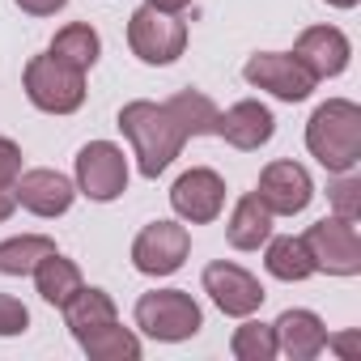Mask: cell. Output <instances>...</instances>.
Returning a JSON list of instances; mask_svg holds the SVG:
<instances>
[{
	"label": "cell",
	"mask_w": 361,
	"mask_h": 361,
	"mask_svg": "<svg viewBox=\"0 0 361 361\" xmlns=\"http://www.w3.org/2000/svg\"><path fill=\"white\" fill-rule=\"evenodd\" d=\"M145 5H153V9H161V13H183L192 0H145Z\"/></svg>",
	"instance_id": "f546056e"
},
{
	"label": "cell",
	"mask_w": 361,
	"mask_h": 361,
	"mask_svg": "<svg viewBox=\"0 0 361 361\" xmlns=\"http://www.w3.org/2000/svg\"><path fill=\"white\" fill-rule=\"evenodd\" d=\"M306 149L331 174H348L361 161V106L348 98H327L306 123Z\"/></svg>",
	"instance_id": "7a4b0ae2"
},
{
	"label": "cell",
	"mask_w": 361,
	"mask_h": 361,
	"mask_svg": "<svg viewBox=\"0 0 361 361\" xmlns=\"http://www.w3.org/2000/svg\"><path fill=\"white\" fill-rule=\"evenodd\" d=\"M170 204L174 213L192 221V226H209L221 217L226 209V178L209 166H192L188 174H178L174 178V188H170Z\"/></svg>",
	"instance_id": "30bf717a"
},
{
	"label": "cell",
	"mask_w": 361,
	"mask_h": 361,
	"mask_svg": "<svg viewBox=\"0 0 361 361\" xmlns=\"http://www.w3.org/2000/svg\"><path fill=\"white\" fill-rule=\"evenodd\" d=\"M226 238H230L234 251H259L272 238V213L264 209V200L255 192L238 196V204L230 213V226H226Z\"/></svg>",
	"instance_id": "e0dca14e"
},
{
	"label": "cell",
	"mask_w": 361,
	"mask_h": 361,
	"mask_svg": "<svg viewBox=\"0 0 361 361\" xmlns=\"http://www.w3.org/2000/svg\"><path fill=\"white\" fill-rule=\"evenodd\" d=\"M136 327L153 340L178 344L204 327V314L188 289H153V293H140L136 302Z\"/></svg>",
	"instance_id": "3957f363"
},
{
	"label": "cell",
	"mask_w": 361,
	"mask_h": 361,
	"mask_svg": "<svg viewBox=\"0 0 361 361\" xmlns=\"http://www.w3.org/2000/svg\"><path fill=\"white\" fill-rule=\"evenodd\" d=\"M204 293L213 298V306L221 310V314H234V319H247V314H255L259 306H264V285L247 272V268H238V264H230V259H217V264H209L204 268Z\"/></svg>",
	"instance_id": "8fae6325"
},
{
	"label": "cell",
	"mask_w": 361,
	"mask_h": 361,
	"mask_svg": "<svg viewBox=\"0 0 361 361\" xmlns=\"http://www.w3.org/2000/svg\"><path fill=\"white\" fill-rule=\"evenodd\" d=\"M327 200H331V209H336V217H344V221H357L361 217V178L348 170V174H340L336 183L327 188Z\"/></svg>",
	"instance_id": "484cf974"
},
{
	"label": "cell",
	"mask_w": 361,
	"mask_h": 361,
	"mask_svg": "<svg viewBox=\"0 0 361 361\" xmlns=\"http://www.w3.org/2000/svg\"><path fill=\"white\" fill-rule=\"evenodd\" d=\"M327 5H336V9H357L361 0H327Z\"/></svg>",
	"instance_id": "d6a6232c"
},
{
	"label": "cell",
	"mask_w": 361,
	"mask_h": 361,
	"mask_svg": "<svg viewBox=\"0 0 361 361\" xmlns=\"http://www.w3.org/2000/svg\"><path fill=\"white\" fill-rule=\"evenodd\" d=\"M230 353L238 357V361H272L276 357V331H272V323H243V327H234V340H230Z\"/></svg>",
	"instance_id": "d4e9b609"
},
{
	"label": "cell",
	"mask_w": 361,
	"mask_h": 361,
	"mask_svg": "<svg viewBox=\"0 0 361 361\" xmlns=\"http://www.w3.org/2000/svg\"><path fill=\"white\" fill-rule=\"evenodd\" d=\"M26 327H30V310L18 298L0 293V336H22Z\"/></svg>",
	"instance_id": "4316f807"
},
{
	"label": "cell",
	"mask_w": 361,
	"mask_h": 361,
	"mask_svg": "<svg viewBox=\"0 0 361 361\" xmlns=\"http://www.w3.org/2000/svg\"><path fill=\"white\" fill-rule=\"evenodd\" d=\"M119 132L128 136L145 178H157L178 157V149L192 140L183 119L170 111V102H149V98H136L119 111Z\"/></svg>",
	"instance_id": "6da1fadb"
},
{
	"label": "cell",
	"mask_w": 361,
	"mask_h": 361,
	"mask_svg": "<svg viewBox=\"0 0 361 361\" xmlns=\"http://www.w3.org/2000/svg\"><path fill=\"white\" fill-rule=\"evenodd\" d=\"M272 132H276V119H272V111H268L264 102H255V98H243V102H234L230 111H217V128H213V136H221L226 145H234V149H243V153L268 145Z\"/></svg>",
	"instance_id": "5bb4252c"
},
{
	"label": "cell",
	"mask_w": 361,
	"mask_h": 361,
	"mask_svg": "<svg viewBox=\"0 0 361 361\" xmlns=\"http://www.w3.org/2000/svg\"><path fill=\"white\" fill-rule=\"evenodd\" d=\"M73 196H77V188L68 183L60 170H47V166L22 170L18 183H13V200L26 213H35V217H60V213H68Z\"/></svg>",
	"instance_id": "4fadbf2b"
},
{
	"label": "cell",
	"mask_w": 361,
	"mask_h": 361,
	"mask_svg": "<svg viewBox=\"0 0 361 361\" xmlns=\"http://www.w3.org/2000/svg\"><path fill=\"white\" fill-rule=\"evenodd\" d=\"M243 77H247V85L268 90V94L281 98V102H302V98H310V90H314L310 68H306L293 51H259V56L247 60Z\"/></svg>",
	"instance_id": "9c48e42d"
},
{
	"label": "cell",
	"mask_w": 361,
	"mask_h": 361,
	"mask_svg": "<svg viewBox=\"0 0 361 361\" xmlns=\"http://www.w3.org/2000/svg\"><path fill=\"white\" fill-rule=\"evenodd\" d=\"M327 344H336V348H340V353H348V357L357 353V336H340V340H331V336H327Z\"/></svg>",
	"instance_id": "1f68e13d"
},
{
	"label": "cell",
	"mask_w": 361,
	"mask_h": 361,
	"mask_svg": "<svg viewBox=\"0 0 361 361\" xmlns=\"http://www.w3.org/2000/svg\"><path fill=\"white\" fill-rule=\"evenodd\" d=\"M192 251V234L188 226H178V221H149L136 243H132V268L145 272V276H170L183 268Z\"/></svg>",
	"instance_id": "ba28073f"
},
{
	"label": "cell",
	"mask_w": 361,
	"mask_h": 361,
	"mask_svg": "<svg viewBox=\"0 0 361 361\" xmlns=\"http://www.w3.org/2000/svg\"><path fill=\"white\" fill-rule=\"evenodd\" d=\"M51 56H56L60 64L77 68V73H90V68L98 64V56H102V39H98V30H94L90 22H68L64 30H56Z\"/></svg>",
	"instance_id": "ac0fdd59"
},
{
	"label": "cell",
	"mask_w": 361,
	"mask_h": 361,
	"mask_svg": "<svg viewBox=\"0 0 361 361\" xmlns=\"http://www.w3.org/2000/svg\"><path fill=\"white\" fill-rule=\"evenodd\" d=\"M18 174H22V149L9 136H0V188H13Z\"/></svg>",
	"instance_id": "83f0119b"
},
{
	"label": "cell",
	"mask_w": 361,
	"mask_h": 361,
	"mask_svg": "<svg viewBox=\"0 0 361 361\" xmlns=\"http://www.w3.org/2000/svg\"><path fill=\"white\" fill-rule=\"evenodd\" d=\"M293 56L310 68L314 81H323V77H340V73L348 68L353 47H348V39H344L340 26H310V30L298 35Z\"/></svg>",
	"instance_id": "9a60e30c"
},
{
	"label": "cell",
	"mask_w": 361,
	"mask_h": 361,
	"mask_svg": "<svg viewBox=\"0 0 361 361\" xmlns=\"http://www.w3.org/2000/svg\"><path fill=\"white\" fill-rule=\"evenodd\" d=\"M276 353H285L289 361H310L327 348V327L314 310H285L276 323Z\"/></svg>",
	"instance_id": "2e32d148"
},
{
	"label": "cell",
	"mask_w": 361,
	"mask_h": 361,
	"mask_svg": "<svg viewBox=\"0 0 361 361\" xmlns=\"http://www.w3.org/2000/svg\"><path fill=\"white\" fill-rule=\"evenodd\" d=\"M268 272L276 276V281H306L310 272H314V259H310V251H306V243L302 238H293V234H281V238H268Z\"/></svg>",
	"instance_id": "7402d4cb"
},
{
	"label": "cell",
	"mask_w": 361,
	"mask_h": 361,
	"mask_svg": "<svg viewBox=\"0 0 361 361\" xmlns=\"http://www.w3.org/2000/svg\"><path fill=\"white\" fill-rule=\"evenodd\" d=\"M30 276H35L39 298H43L47 306H64V302L81 289V268H77L73 259H64L60 251L43 255V259H39V268H35Z\"/></svg>",
	"instance_id": "ffe728a7"
},
{
	"label": "cell",
	"mask_w": 361,
	"mask_h": 361,
	"mask_svg": "<svg viewBox=\"0 0 361 361\" xmlns=\"http://www.w3.org/2000/svg\"><path fill=\"white\" fill-rule=\"evenodd\" d=\"M64 323H68V331L81 340L85 331H94V327H106V323H115L119 314H115V302H111V293H102V289H77L64 306Z\"/></svg>",
	"instance_id": "d6986e66"
},
{
	"label": "cell",
	"mask_w": 361,
	"mask_h": 361,
	"mask_svg": "<svg viewBox=\"0 0 361 361\" xmlns=\"http://www.w3.org/2000/svg\"><path fill=\"white\" fill-rule=\"evenodd\" d=\"M302 243L314 259V272H327V276H357L361 272V234L353 221L323 217L302 234Z\"/></svg>",
	"instance_id": "8992f818"
},
{
	"label": "cell",
	"mask_w": 361,
	"mask_h": 361,
	"mask_svg": "<svg viewBox=\"0 0 361 361\" xmlns=\"http://www.w3.org/2000/svg\"><path fill=\"white\" fill-rule=\"evenodd\" d=\"M56 243L47 234H22V238H9L0 243V272L5 276H30L39 268L43 255H51Z\"/></svg>",
	"instance_id": "603a6c76"
},
{
	"label": "cell",
	"mask_w": 361,
	"mask_h": 361,
	"mask_svg": "<svg viewBox=\"0 0 361 361\" xmlns=\"http://www.w3.org/2000/svg\"><path fill=\"white\" fill-rule=\"evenodd\" d=\"M13 209H18L13 188H0V221H9V217H13Z\"/></svg>",
	"instance_id": "4dcf8cb0"
},
{
	"label": "cell",
	"mask_w": 361,
	"mask_h": 361,
	"mask_svg": "<svg viewBox=\"0 0 361 361\" xmlns=\"http://www.w3.org/2000/svg\"><path fill=\"white\" fill-rule=\"evenodd\" d=\"M22 81H26V98L39 111H47V115H73L85 102V73L60 64L51 51L47 56H35L26 64V77Z\"/></svg>",
	"instance_id": "277c9868"
},
{
	"label": "cell",
	"mask_w": 361,
	"mask_h": 361,
	"mask_svg": "<svg viewBox=\"0 0 361 361\" xmlns=\"http://www.w3.org/2000/svg\"><path fill=\"white\" fill-rule=\"evenodd\" d=\"M81 348H85L90 361H140V340L128 327H119V319L106 323V327L85 331L81 336Z\"/></svg>",
	"instance_id": "44dd1931"
},
{
	"label": "cell",
	"mask_w": 361,
	"mask_h": 361,
	"mask_svg": "<svg viewBox=\"0 0 361 361\" xmlns=\"http://www.w3.org/2000/svg\"><path fill=\"white\" fill-rule=\"evenodd\" d=\"M64 5H68V0H18V9L30 13V18H51V13H60Z\"/></svg>",
	"instance_id": "f1b7e54d"
},
{
	"label": "cell",
	"mask_w": 361,
	"mask_h": 361,
	"mask_svg": "<svg viewBox=\"0 0 361 361\" xmlns=\"http://www.w3.org/2000/svg\"><path fill=\"white\" fill-rule=\"evenodd\" d=\"M166 102H170V111H174L178 119H183V128H188L192 136H213V128H217V106H213L209 94H200V90H178V94H170Z\"/></svg>",
	"instance_id": "cb8c5ba5"
},
{
	"label": "cell",
	"mask_w": 361,
	"mask_h": 361,
	"mask_svg": "<svg viewBox=\"0 0 361 361\" xmlns=\"http://www.w3.org/2000/svg\"><path fill=\"white\" fill-rule=\"evenodd\" d=\"M128 47L145 64H174L188 47V26L174 13H161L153 5H140L128 18Z\"/></svg>",
	"instance_id": "5b68a950"
},
{
	"label": "cell",
	"mask_w": 361,
	"mask_h": 361,
	"mask_svg": "<svg viewBox=\"0 0 361 361\" xmlns=\"http://www.w3.org/2000/svg\"><path fill=\"white\" fill-rule=\"evenodd\" d=\"M255 196L264 200V209L272 217H293V213H302L310 204L314 183H310L306 166H298V161H268L264 174H259Z\"/></svg>",
	"instance_id": "7c38bea8"
},
{
	"label": "cell",
	"mask_w": 361,
	"mask_h": 361,
	"mask_svg": "<svg viewBox=\"0 0 361 361\" xmlns=\"http://www.w3.org/2000/svg\"><path fill=\"white\" fill-rule=\"evenodd\" d=\"M77 192L98 200V204H111L128 192V157H123L119 145L90 140L77 153Z\"/></svg>",
	"instance_id": "52a82bcc"
}]
</instances>
